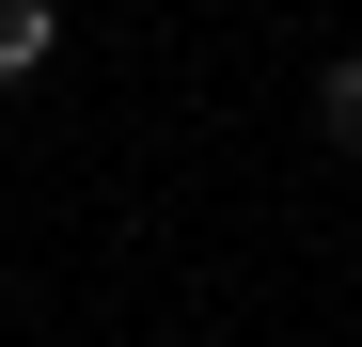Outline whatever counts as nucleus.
I'll list each match as a JSON object with an SVG mask.
<instances>
[{"label":"nucleus","mask_w":362,"mask_h":347,"mask_svg":"<svg viewBox=\"0 0 362 347\" xmlns=\"http://www.w3.org/2000/svg\"><path fill=\"white\" fill-rule=\"evenodd\" d=\"M315 127H331V158H362V47H346V64L315 79Z\"/></svg>","instance_id":"1"},{"label":"nucleus","mask_w":362,"mask_h":347,"mask_svg":"<svg viewBox=\"0 0 362 347\" xmlns=\"http://www.w3.org/2000/svg\"><path fill=\"white\" fill-rule=\"evenodd\" d=\"M47 64V0H0V79H32Z\"/></svg>","instance_id":"2"}]
</instances>
